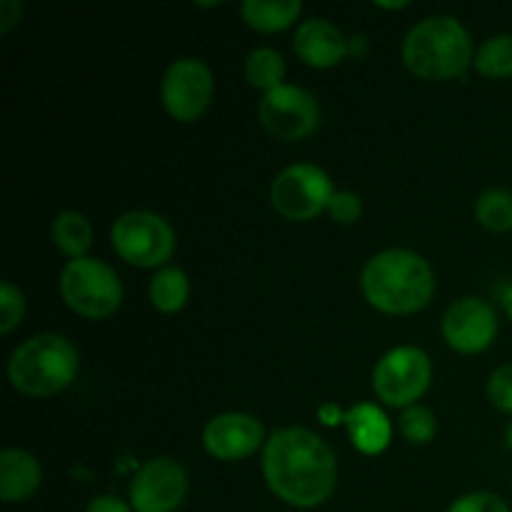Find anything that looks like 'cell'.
<instances>
[{"label": "cell", "instance_id": "d6986e66", "mask_svg": "<svg viewBox=\"0 0 512 512\" xmlns=\"http://www.w3.org/2000/svg\"><path fill=\"white\" fill-rule=\"evenodd\" d=\"M53 243L68 258H85L88 248L93 245V228L85 220V215L65 210L53 220Z\"/></svg>", "mask_w": 512, "mask_h": 512}, {"label": "cell", "instance_id": "8fae6325", "mask_svg": "<svg viewBox=\"0 0 512 512\" xmlns=\"http://www.w3.org/2000/svg\"><path fill=\"white\" fill-rule=\"evenodd\" d=\"M188 498V473L170 458L143 463L130 483V505L135 512H175Z\"/></svg>", "mask_w": 512, "mask_h": 512}, {"label": "cell", "instance_id": "277c9868", "mask_svg": "<svg viewBox=\"0 0 512 512\" xmlns=\"http://www.w3.org/2000/svg\"><path fill=\"white\" fill-rule=\"evenodd\" d=\"M80 358L68 338L43 333L28 338L8 360V378L18 393L30 398H50L75 380Z\"/></svg>", "mask_w": 512, "mask_h": 512}, {"label": "cell", "instance_id": "4fadbf2b", "mask_svg": "<svg viewBox=\"0 0 512 512\" xmlns=\"http://www.w3.org/2000/svg\"><path fill=\"white\" fill-rule=\"evenodd\" d=\"M265 428L258 418L248 413H223L208 420L203 430V445L218 460H243L265 448Z\"/></svg>", "mask_w": 512, "mask_h": 512}, {"label": "cell", "instance_id": "e0dca14e", "mask_svg": "<svg viewBox=\"0 0 512 512\" xmlns=\"http://www.w3.org/2000/svg\"><path fill=\"white\" fill-rule=\"evenodd\" d=\"M303 3L300 0H245L240 5L243 20L260 33H278L298 20Z\"/></svg>", "mask_w": 512, "mask_h": 512}, {"label": "cell", "instance_id": "d4e9b609", "mask_svg": "<svg viewBox=\"0 0 512 512\" xmlns=\"http://www.w3.org/2000/svg\"><path fill=\"white\" fill-rule=\"evenodd\" d=\"M488 400L498 410L512 415V365H500L490 373Z\"/></svg>", "mask_w": 512, "mask_h": 512}, {"label": "cell", "instance_id": "5b68a950", "mask_svg": "<svg viewBox=\"0 0 512 512\" xmlns=\"http://www.w3.org/2000/svg\"><path fill=\"white\" fill-rule=\"evenodd\" d=\"M65 305L90 320L110 318L123 303V285L115 270L98 258L70 260L58 280Z\"/></svg>", "mask_w": 512, "mask_h": 512}, {"label": "cell", "instance_id": "484cf974", "mask_svg": "<svg viewBox=\"0 0 512 512\" xmlns=\"http://www.w3.org/2000/svg\"><path fill=\"white\" fill-rule=\"evenodd\" d=\"M328 213L335 223L353 225L363 215V200L353 190H335L333 200L328 205Z\"/></svg>", "mask_w": 512, "mask_h": 512}, {"label": "cell", "instance_id": "2e32d148", "mask_svg": "<svg viewBox=\"0 0 512 512\" xmlns=\"http://www.w3.org/2000/svg\"><path fill=\"white\" fill-rule=\"evenodd\" d=\"M40 488V465L30 453L8 448L0 453V498L5 503L28 500Z\"/></svg>", "mask_w": 512, "mask_h": 512}, {"label": "cell", "instance_id": "30bf717a", "mask_svg": "<svg viewBox=\"0 0 512 512\" xmlns=\"http://www.w3.org/2000/svg\"><path fill=\"white\" fill-rule=\"evenodd\" d=\"M213 73L198 58H180L165 70L160 98L165 110L180 123L200 118L213 100Z\"/></svg>", "mask_w": 512, "mask_h": 512}, {"label": "cell", "instance_id": "52a82bcc", "mask_svg": "<svg viewBox=\"0 0 512 512\" xmlns=\"http://www.w3.org/2000/svg\"><path fill=\"white\" fill-rule=\"evenodd\" d=\"M433 380V363L428 353L415 345L388 350L373 370V390L385 405L410 408L418 405Z\"/></svg>", "mask_w": 512, "mask_h": 512}, {"label": "cell", "instance_id": "8992f818", "mask_svg": "<svg viewBox=\"0 0 512 512\" xmlns=\"http://www.w3.org/2000/svg\"><path fill=\"white\" fill-rule=\"evenodd\" d=\"M113 248L135 268H158L173 255L175 233L168 220L150 210H130L113 223Z\"/></svg>", "mask_w": 512, "mask_h": 512}, {"label": "cell", "instance_id": "f546056e", "mask_svg": "<svg viewBox=\"0 0 512 512\" xmlns=\"http://www.w3.org/2000/svg\"><path fill=\"white\" fill-rule=\"evenodd\" d=\"M368 53V40L355 35V38L348 40V55H365Z\"/></svg>", "mask_w": 512, "mask_h": 512}, {"label": "cell", "instance_id": "44dd1931", "mask_svg": "<svg viewBox=\"0 0 512 512\" xmlns=\"http://www.w3.org/2000/svg\"><path fill=\"white\" fill-rule=\"evenodd\" d=\"M475 220L490 233L512 230V193L505 188H490L475 200Z\"/></svg>", "mask_w": 512, "mask_h": 512}, {"label": "cell", "instance_id": "ba28073f", "mask_svg": "<svg viewBox=\"0 0 512 512\" xmlns=\"http://www.w3.org/2000/svg\"><path fill=\"white\" fill-rule=\"evenodd\" d=\"M335 188L323 168L313 163H295L280 170L270 188L273 208L288 220H313L328 210Z\"/></svg>", "mask_w": 512, "mask_h": 512}, {"label": "cell", "instance_id": "7402d4cb", "mask_svg": "<svg viewBox=\"0 0 512 512\" xmlns=\"http://www.w3.org/2000/svg\"><path fill=\"white\" fill-rule=\"evenodd\" d=\"M475 70L485 78H510L512 75V35H493L478 48L473 58Z\"/></svg>", "mask_w": 512, "mask_h": 512}, {"label": "cell", "instance_id": "3957f363", "mask_svg": "<svg viewBox=\"0 0 512 512\" xmlns=\"http://www.w3.org/2000/svg\"><path fill=\"white\" fill-rule=\"evenodd\" d=\"M473 40L453 15H430L410 28L403 40V60L410 73L425 80L458 78L473 63Z\"/></svg>", "mask_w": 512, "mask_h": 512}, {"label": "cell", "instance_id": "f1b7e54d", "mask_svg": "<svg viewBox=\"0 0 512 512\" xmlns=\"http://www.w3.org/2000/svg\"><path fill=\"white\" fill-rule=\"evenodd\" d=\"M23 15L20 0H0V33H10Z\"/></svg>", "mask_w": 512, "mask_h": 512}, {"label": "cell", "instance_id": "83f0119b", "mask_svg": "<svg viewBox=\"0 0 512 512\" xmlns=\"http://www.w3.org/2000/svg\"><path fill=\"white\" fill-rule=\"evenodd\" d=\"M85 512H135L133 505L120 500L118 495H98L88 503V510Z\"/></svg>", "mask_w": 512, "mask_h": 512}, {"label": "cell", "instance_id": "1f68e13d", "mask_svg": "<svg viewBox=\"0 0 512 512\" xmlns=\"http://www.w3.org/2000/svg\"><path fill=\"white\" fill-rule=\"evenodd\" d=\"M378 8H390V10H398V8H405V5L408 3H403V0H400V3H383V0H378Z\"/></svg>", "mask_w": 512, "mask_h": 512}, {"label": "cell", "instance_id": "ac0fdd59", "mask_svg": "<svg viewBox=\"0 0 512 512\" xmlns=\"http://www.w3.org/2000/svg\"><path fill=\"white\" fill-rule=\"evenodd\" d=\"M150 303H153L155 310L160 313H178V310L185 308L190 298V283L188 275L180 268H160L158 273L150 280Z\"/></svg>", "mask_w": 512, "mask_h": 512}, {"label": "cell", "instance_id": "d6a6232c", "mask_svg": "<svg viewBox=\"0 0 512 512\" xmlns=\"http://www.w3.org/2000/svg\"><path fill=\"white\" fill-rule=\"evenodd\" d=\"M505 445H508V450L512 453V420L508 423V428H505Z\"/></svg>", "mask_w": 512, "mask_h": 512}, {"label": "cell", "instance_id": "ffe728a7", "mask_svg": "<svg viewBox=\"0 0 512 512\" xmlns=\"http://www.w3.org/2000/svg\"><path fill=\"white\" fill-rule=\"evenodd\" d=\"M245 78H248V83L253 85V88L265 90V93L285 85L283 55L273 48H255L253 53L245 58Z\"/></svg>", "mask_w": 512, "mask_h": 512}, {"label": "cell", "instance_id": "6da1fadb", "mask_svg": "<svg viewBox=\"0 0 512 512\" xmlns=\"http://www.w3.org/2000/svg\"><path fill=\"white\" fill-rule=\"evenodd\" d=\"M263 473L275 498L293 508H318L338 483L333 448L308 428L275 430L263 448Z\"/></svg>", "mask_w": 512, "mask_h": 512}, {"label": "cell", "instance_id": "9c48e42d", "mask_svg": "<svg viewBox=\"0 0 512 512\" xmlns=\"http://www.w3.org/2000/svg\"><path fill=\"white\" fill-rule=\"evenodd\" d=\"M260 123L280 140H305L318 130V100L298 85H280L263 95L258 105Z\"/></svg>", "mask_w": 512, "mask_h": 512}, {"label": "cell", "instance_id": "4dcf8cb0", "mask_svg": "<svg viewBox=\"0 0 512 512\" xmlns=\"http://www.w3.org/2000/svg\"><path fill=\"white\" fill-rule=\"evenodd\" d=\"M500 303H503L505 313H508V318L512 320V285H505L503 293H500Z\"/></svg>", "mask_w": 512, "mask_h": 512}, {"label": "cell", "instance_id": "4316f807", "mask_svg": "<svg viewBox=\"0 0 512 512\" xmlns=\"http://www.w3.org/2000/svg\"><path fill=\"white\" fill-rule=\"evenodd\" d=\"M448 512H510V505L500 495L478 490V493H468L455 500Z\"/></svg>", "mask_w": 512, "mask_h": 512}, {"label": "cell", "instance_id": "7c38bea8", "mask_svg": "<svg viewBox=\"0 0 512 512\" xmlns=\"http://www.w3.org/2000/svg\"><path fill=\"white\" fill-rule=\"evenodd\" d=\"M443 335L450 348L458 353H483L498 335V315L490 308V303L475 295H465L445 310Z\"/></svg>", "mask_w": 512, "mask_h": 512}, {"label": "cell", "instance_id": "9a60e30c", "mask_svg": "<svg viewBox=\"0 0 512 512\" xmlns=\"http://www.w3.org/2000/svg\"><path fill=\"white\" fill-rule=\"evenodd\" d=\"M343 423L355 448L365 455L383 453L393 438V425L388 415L373 403H360L350 408L348 413H343Z\"/></svg>", "mask_w": 512, "mask_h": 512}, {"label": "cell", "instance_id": "7a4b0ae2", "mask_svg": "<svg viewBox=\"0 0 512 512\" xmlns=\"http://www.w3.org/2000/svg\"><path fill=\"white\" fill-rule=\"evenodd\" d=\"M360 288L365 300L380 313L410 315L433 300L435 275L423 255L405 248H390L365 263Z\"/></svg>", "mask_w": 512, "mask_h": 512}, {"label": "cell", "instance_id": "603a6c76", "mask_svg": "<svg viewBox=\"0 0 512 512\" xmlns=\"http://www.w3.org/2000/svg\"><path fill=\"white\" fill-rule=\"evenodd\" d=\"M400 433L413 445H428L438 433V418L425 405H410L400 415Z\"/></svg>", "mask_w": 512, "mask_h": 512}, {"label": "cell", "instance_id": "cb8c5ba5", "mask_svg": "<svg viewBox=\"0 0 512 512\" xmlns=\"http://www.w3.org/2000/svg\"><path fill=\"white\" fill-rule=\"evenodd\" d=\"M25 315V298L10 280L0 283V333H10Z\"/></svg>", "mask_w": 512, "mask_h": 512}, {"label": "cell", "instance_id": "5bb4252c", "mask_svg": "<svg viewBox=\"0 0 512 512\" xmlns=\"http://www.w3.org/2000/svg\"><path fill=\"white\" fill-rule=\"evenodd\" d=\"M293 48L313 68H333L348 55V38L330 20L310 18L295 30Z\"/></svg>", "mask_w": 512, "mask_h": 512}]
</instances>
